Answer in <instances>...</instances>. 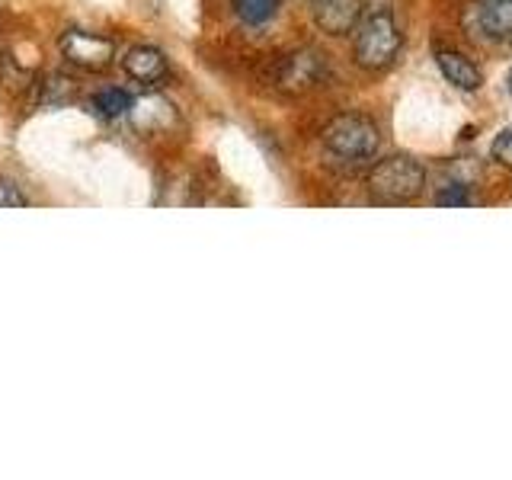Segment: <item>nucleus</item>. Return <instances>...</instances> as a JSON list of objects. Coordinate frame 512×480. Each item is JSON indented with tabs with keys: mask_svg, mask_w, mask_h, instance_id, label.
<instances>
[{
	"mask_svg": "<svg viewBox=\"0 0 512 480\" xmlns=\"http://www.w3.org/2000/svg\"><path fill=\"white\" fill-rule=\"evenodd\" d=\"M423 186H426V170L420 160L410 154L384 157L372 167V173H368V189H372L375 202H384V205L410 202L420 196Z\"/></svg>",
	"mask_w": 512,
	"mask_h": 480,
	"instance_id": "1",
	"label": "nucleus"
},
{
	"mask_svg": "<svg viewBox=\"0 0 512 480\" xmlns=\"http://www.w3.org/2000/svg\"><path fill=\"white\" fill-rule=\"evenodd\" d=\"M400 29L394 23V16L388 10H372L359 23V32H356V48H352V55H356V64L365 71H384L391 68L394 58L400 55Z\"/></svg>",
	"mask_w": 512,
	"mask_h": 480,
	"instance_id": "2",
	"label": "nucleus"
},
{
	"mask_svg": "<svg viewBox=\"0 0 512 480\" xmlns=\"http://www.w3.org/2000/svg\"><path fill=\"white\" fill-rule=\"evenodd\" d=\"M378 125L372 119L359 116V112H346V116H336L324 128V148L330 157L346 160V164H362V160H372L378 154Z\"/></svg>",
	"mask_w": 512,
	"mask_h": 480,
	"instance_id": "3",
	"label": "nucleus"
},
{
	"mask_svg": "<svg viewBox=\"0 0 512 480\" xmlns=\"http://www.w3.org/2000/svg\"><path fill=\"white\" fill-rule=\"evenodd\" d=\"M327 58L314 52V48H301V52H292V55H282L276 61V87L282 93H308L314 87H320L327 80Z\"/></svg>",
	"mask_w": 512,
	"mask_h": 480,
	"instance_id": "4",
	"label": "nucleus"
},
{
	"mask_svg": "<svg viewBox=\"0 0 512 480\" xmlns=\"http://www.w3.org/2000/svg\"><path fill=\"white\" fill-rule=\"evenodd\" d=\"M116 42L100 32H87V29H68L61 36V55L71 64L84 71H106L112 61H116Z\"/></svg>",
	"mask_w": 512,
	"mask_h": 480,
	"instance_id": "5",
	"label": "nucleus"
},
{
	"mask_svg": "<svg viewBox=\"0 0 512 480\" xmlns=\"http://www.w3.org/2000/svg\"><path fill=\"white\" fill-rule=\"evenodd\" d=\"M471 23L484 39L512 45V0H477Z\"/></svg>",
	"mask_w": 512,
	"mask_h": 480,
	"instance_id": "6",
	"label": "nucleus"
},
{
	"mask_svg": "<svg viewBox=\"0 0 512 480\" xmlns=\"http://www.w3.org/2000/svg\"><path fill=\"white\" fill-rule=\"evenodd\" d=\"M365 10V0H317L314 23L327 32V36H349L359 26Z\"/></svg>",
	"mask_w": 512,
	"mask_h": 480,
	"instance_id": "7",
	"label": "nucleus"
},
{
	"mask_svg": "<svg viewBox=\"0 0 512 480\" xmlns=\"http://www.w3.org/2000/svg\"><path fill=\"white\" fill-rule=\"evenodd\" d=\"M122 68L128 77L138 80V84H157V80L167 77V58L160 48L138 45V48H132V52H125Z\"/></svg>",
	"mask_w": 512,
	"mask_h": 480,
	"instance_id": "8",
	"label": "nucleus"
},
{
	"mask_svg": "<svg viewBox=\"0 0 512 480\" xmlns=\"http://www.w3.org/2000/svg\"><path fill=\"white\" fill-rule=\"evenodd\" d=\"M436 64L448 84L464 93H474V90H480V84H484L480 68L471 58H464L461 52H448V48H442V52H436Z\"/></svg>",
	"mask_w": 512,
	"mask_h": 480,
	"instance_id": "9",
	"label": "nucleus"
},
{
	"mask_svg": "<svg viewBox=\"0 0 512 480\" xmlns=\"http://www.w3.org/2000/svg\"><path fill=\"white\" fill-rule=\"evenodd\" d=\"M231 7H234L240 23H247V26H266L269 20H276L282 0H231Z\"/></svg>",
	"mask_w": 512,
	"mask_h": 480,
	"instance_id": "10",
	"label": "nucleus"
},
{
	"mask_svg": "<svg viewBox=\"0 0 512 480\" xmlns=\"http://www.w3.org/2000/svg\"><path fill=\"white\" fill-rule=\"evenodd\" d=\"M93 106H96L100 116L119 119V116H128V112H132V96H128L125 90H119V87H109V90H100L93 96Z\"/></svg>",
	"mask_w": 512,
	"mask_h": 480,
	"instance_id": "11",
	"label": "nucleus"
},
{
	"mask_svg": "<svg viewBox=\"0 0 512 480\" xmlns=\"http://www.w3.org/2000/svg\"><path fill=\"white\" fill-rule=\"evenodd\" d=\"M26 205V196L16 180H7V176H0V208H23Z\"/></svg>",
	"mask_w": 512,
	"mask_h": 480,
	"instance_id": "12",
	"label": "nucleus"
},
{
	"mask_svg": "<svg viewBox=\"0 0 512 480\" xmlns=\"http://www.w3.org/2000/svg\"><path fill=\"white\" fill-rule=\"evenodd\" d=\"M436 205H455V208L471 205V192H468V186H464V183H452V186H445L436 196Z\"/></svg>",
	"mask_w": 512,
	"mask_h": 480,
	"instance_id": "13",
	"label": "nucleus"
},
{
	"mask_svg": "<svg viewBox=\"0 0 512 480\" xmlns=\"http://www.w3.org/2000/svg\"><path fill=\"white\" fill-rule=\"evenodd\" d=\"M493 160H500L503 167H512V128L496 135L493 141Z\"/></svg>",
	"mask_w": 512,
	"mask_h": 480,
	"instance_id": "14",
	"label": "nucleus"
},
{
	"mask_svg": "<svg viewBox=\"0 0 512 480\" xmlns=\"http://www.w3.org/2000/svg\"><path fill=\"white\" fill-rule=\"evenodd\" d=\"M0 52H4V32H0Z\"/></svg>",
	"mask_w": 512,
	"mask_h": 480,
	"instance_id": "15",
	"label": "nucleus"
},
{
	"mask_svg": "<svg viewBox=\"0 0 512 480\" xmlns=\"http://www.w3.org/2000/svg\"><path fill=\"white\" fill-rule=\"evenodd\" d=\"M509 90H512V71H509Z\"/></svg>",
	"mask_w": 512,
	"mask_h": 480,
	"instance_id": "16",
	"label": "nucleus"
}]
</instances>
